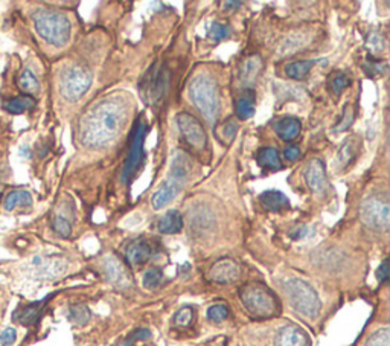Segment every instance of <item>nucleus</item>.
I'll return each mask as SVG.
<instances>
[{
    "label": "nucleus",
    "instance_id": "20e7f679",
    "mask_svg": "<svg viewBox=\"0 0 390 346\" xmlns=\"http://www.w3.org/2000/svg\"><path fill=\"white\" fill-rule=\"evenodd\" d=\"M93 83L92 72L81 64H69L65 66L57 78V91L63 100L69 104L78 102L90 91Z\"/></svg>",
    "mask_w": 390,
    "mask_h": 346
},
{
    "label": "nucleus",
    "instance_id": "f704fd0d",
    "mask_svg": "<svg viewBox=\"0 0 390 346\" xmlns=\"http://www.w3.org/2000/svg\"><path fill=\"white\" fill-rule=\"evenodd\" d=\"M229 36H230V28L226 26V25H222V23L213 22L212 25L209 26L208 37L211 40H213V42H221V40L227 38Z\"/></svg>",
    "mask_w": 390,
    "mask_h": 346
},
{
    "label": "nucleus",
    "instance_id": "cd10ccee",
    "mask_svg": "<svg viewBox=\"0 0 390 346\" xmlns=\"http://www.w3.org/2000/svg\"><path fill=\"white\" fill-rule=\"evenodd\" d=\"M44 302L46 301H40V302H34L31 305H26V307H23L20 310L15 311L14 315V320L15 322H20L22 325H31L34 324V322L38 319L40 316V311L44 307Z\"/></svg>",
    "mask_w": 390,
    "mask_h": 346
},
{
    "label": "nucleus",
    "instance_id": "dca6fc26",
    "mask_svg": "<svg viewBox=\"0 0 390 346\" xmlns=\"http://www.w3.org/2000/svg\"><path fill=\"white\" fill-rule=\"evenodd\" d=\"M33 269L38 278H55L65 272L66 265L58 258H42L35 256L33 260Z\"/></svg>",
    "mask_w": 390,
    "mask_h": 346
},
{
    "label": "nucleus",
    "instance_id": "423d86ee",
    "mask_svg": "<svg viewBox=\"0 0 390 346\" xmlns=\"http://www.w3.org/2000/svg\"><path fill=\"white\" fill-rule=\"evenodd\" d=\"M189 98L209 123L217 119L220 111V93L217 83L211 77H195L189 84Z\"/></svg>",
    "mask_w": 390,
    "mask_h": 346
},
{
    "label": "nucleus",
    "instance_id": "0eeeda50",
    "mask_svg": "<svg viewBox=\"0 0 390 346\" xmlns=\"http://www.w3.org/2000/svg\"><path fill=\"white\" fill-rule=\"evenodd\" d=\"M240 297L245 310L254 317H272L279 310V304L273 292L258 283L244 285L240 290Z\"/></svg>",
    "mask_w": 390,
    "mask_h": 346
},
{
    "label": "nucleus",
    "instance_id": "a211bd4d",
    "mask_svg": "<svg viewBox=\"0 0 390 346\" xmlns=\"http://www.w3.org/2000/svg\"><path fill=\"white\" fill-rule=\"evenodd\" d=\"M145 83H147V91H145L147 98L151 101L159 100L165 93L166 84H168V75H166V70L165 69L151 70Z\"/></svg>",
    "mask_w": 390,
    "mask_h": 346
},
{
    "label": "nucleus",
    "instance_id": "412c9836",
    "mask_svg": "<svg viewBox=\"0 0 390 346\" xmlns=\"http://www.w3.org/2000/svg\"><path fill=\"white\" fill-rule=\"evenodd\" d=\"M37 100L29 98V96H6L2 100V109L6 111L8 115H23L26 111L33 110L35 107Z\"/></svg>",
    "mask_w": 390,
    "mask_h": 346
},
{
    "label": "nucleus",
    "instance_id": "ea45409f",
    "mask_svg": "<svg viewBox=\"0 0 390 346\" xmlns=\"http://www.w3.org/2000/svg\"><path fill=\"white\" fill-rule=\"evenodd\" d=\"M15 339H17V333H15L14 328H6L5 331L0 334V343L3 346H11Z\"/></svg>",
    "mask_w": 390,
    "mask_h": 346
},
{
    "label": "nucleus",
    "instance_id": "7ed1b4c3",
    "mask_svg": "<svg viewBox=\"0 0 390 346\" xmlns=\"http://www.w3.org/2000/svg\"><path fill=\"white\" fill-rule=\"evenodd\" d=\"M190 170H193V160L188 156V152L181 150L174 151L170 174L154 192L153 198H151V205H153L156 211L163 209L165 206H168L171 202L176 200V197L180 194V191L188 182Z\"/></svg>",
    "mask_w": 390,
    "mask_h": 346
},
{
    "label": "nucleus",
    "instance_id": "b1692460",
    "mask_svg": "<svg viewBox=\"0 0 390 346\" xmlns=\"http://www.w3.org/2000/svg\"><path fill=\"white\" fill-rule=\"evenodd\" d=\"M259 202L262 207L267 209V211H282V209L290 207V202L286 198L285 194H282L281 191H266L262 192L259 197Z\"/></svg>",
    "mask_w": 390,
    "mask_h": 346
},
{
    "label": "nucleus",
    "instance_id": "c756f323",
    "mask_svg": "<svg viewBox=\"0 0 390 346\" xmlns=\"http://www.w3.org/2000/svg\"><path fill=\"white\" fill-rule=\"evenodd\" d=\"M90 317H92V313H90L89 307L84 304L74 305V307H70V310H69V319L74 322L75 325L83 327L90 320Z\"/></svg>",
    "mask_w": 390,
    "mask_h": 346
},
{
    "label": "nucleus",
    "instance_id": "c85d7f7f",
    "mask_svg": "<svg viewBox=\"0 0 390 346\" xmlns=\"http://www.w3.org/2000/svg\"><path fill=\"white\" fill-rule=\"evenodd\" d=\"M316 63H317L316 60H299V61L290 63L285 66V74L289 78L298 79V81H299V79L305 78L309 74V72H311V69L314 68Z\"/></svg>",
    "mask_w": 390,
    "mask_h": 346
},
{
    "label": "nucleus",
    "instance_id": "72a5a7b5",
    "mask_svg": "<svg viewBox=\"0 0 390 346\" xmlns=\"http://www.w3.org/2000/svg\"><path fill=\"white\" fill-rule=\"evenodd\" d=\"M194 320V308L193 307H183L180 308L176 316H174V324L180 328H186L190 324H193Z\"/></svg>",
    "mask_w": 390,
    "mask_h": 346
},
{
    "label": "nucleus",
    "instance_id": "e433bc0d",
    "mask_svg": "<svg viewBox=\"0 0 390 346\" xmlns=\"http://www.w3.org/2000/svg\"><path fill=\"white\" fill-rule=\"evenodd\" d=\"M163 279L162 272L159 269H149L145 275H143V287L149 288V290H154L159 285H161Z\"/></svg>",
    "mask_w": 390,
    "mask_h": 346
},
{
    "label": "nucleus",
    "instance_id": "f8f14e48",
    "mask_svg": "<svg viewBox=\"0 0 390 346\" xmlns=\"http://www.w3.org/2000/svg\"><path fill=\"white\" fill-rule=\"evenodd\" d=\"M15 87L19 88V95L29 96V98H37L42 92V81H40L35 70L31 66H23L20 72L15 75Z\"/></svg>",
    "mask_w": 390,
    "mask_h": 346
},
{
    "label": "nucleus",
    "instance_id": "58836bf2",
    "mask_svg": "<svg viewBox=\"0 0 390 346\" xmlns=\"http://www.w3.org/2000/svg\"><path fill=\"white\" fill-rule=\"evenodd\" d=\"M352 123H354V110L348 104V106L343 110V116H341L340 124L336 127V132H345V130H348V128L352 125Z\"/></svg>",
    "mask_w": 390,
    "mask_h": 346
},
{
    "label": "nucleus",
    "instance_id": "473e14b6",
    "mask_svg": "<svg viewBox=\"0 0 390 346\" xmlns=\"http://www.w3.org/2000/svg\"><path fill=\"white\" fill-rule=\"evenodd\" d=\"M364 346H390V331L389 328H380L373 333Z\"/></svg>",
    "mask_w": 390,
    "mask_h": 346
},
{
    "label": "nucleus",
    "instance_id": "5701e85b",
    "mask_svg": "<svg viewBox=\"0 0 390 346\" xmlns=\"http://www.w3.org/2000/svg\"><path fill=\"white\" fill-rule=\"evenodd\" d=\"M358 151H360V142H358V139L357 138L346 139L337 152L336 165L339 166V170H345L346 166L351 165L354 162V159L357 157Z\"/></svg>",
    "mask_w": 390,
    "mask_h": 346
},
{
    "label": "nucleus",
    "instance_id": "a19ab883",
    "mask_svg": "<svg viewBox=\"0 0 390 346\" xmlns=\"http://www.w3.org/2000/svg\"><path fill=\"white\" fill-rule=\"evenodd\" d=\"M284 157L286 160H290V162H296V160L300 157V150L298 145H289V147L284 150Z\"/></svg>",
    "mask_w": 390,
    "mask_h": 346
},
{
    "label": "nucleus",
    "instance_id": "49530a36",
    "mask_svg": "<svg viewBox=\"0 0 390 346\" xmlns=\"http://www.w3.org/2000/svg\"><path fill=\"white\" fill-rule=\"evenodd\" d=\"M133 345H134V342L131 339H127L125 342H122L119 346H133Z\"/></svg>",
    "mask_w": 390,
    "mask_h": 346
},
{
    "label": "nucleus",
    "instance_id": "1a4fd4ad",
    "mask_svg": "<svg viewBox=\"0 0 390 346\" xmlns=\"http://www.w3.org/2000/svg\"><path fill=\"white\" fill-rule=\"evenodd\" d=\"M177 127L180 136L188 145L195 148V150H203L208 143V136H206L203 124L198 120L195 116L190 113H183L177 115Z\"/></svg>",
    "mask_w": 390,
    "mask_h": 346
},
{
    "label": "nucleus",
    "instance_id": "c03bdc74",
    "mask_svg": "<svg viewBox=\"0 0 390 346\" xmlns=\"http://www.w3.org/2000/svg\"><path fill=\"white\" fill-rule=\"evenodd\" d=\"M6 125H5V123L2 119H0V156L3 155L5 152V138H6ZM2 159V157H0ZM0 162H2V160H0Z\"/></svg>",
    "mask_w": 390,
    "mask_h": 346
},
{
    "label": "nucleus",
    "instance_id": "f03ea898",
    "mask_svg": "<svg viewBox=\"0 0 390 346\" xmlns=\"http://www.w3.org/2000/svg\"><path fill=\"white\" fill-rule=\"evenodd\" d=\"M37 42L51 49H65L72 38V20L67 13L47 3H15Z\"/></svg>",
    "mask_w": 390,
    "mask_h": 346
},
{
    "label": "nucleus",
    "instance_id": "a878e982",
    "mask_svg": "<svg viewBox=\"0 0 390 346\" xmlns=\"http://www.w3.org/2000/svg\"><path fill=\"white\" fill-rule=\"evenodd\" d=\"M254 104H257V95L252 88H245L240 100L236 101V116L240 119H250L254 115Z\"/></svg>",
    "mask_w": 390,
    "mask_h": 346
},
{
    "label": "nucleus",
    "instance_id": "f257e3e1",
    "mask_svg": "<svg viewBox=\"0 0 390 346\" xmlns=\"http://www.w3.org/2000/svg\"><path fill=\"white\" fill-rule=\"evenodd\" d=\"M129 109L121 98H107L86 111L78 124V141L89 150L104 148L125 125Z\"/></svg>",
    "mask_w": 390,
    "mask_h": 346
},
{
    "label": "nucleus",
    "instance_id": "c9c22d12",
    "mask_svg": "<svg viewBox=\"0 0 390 346\" xmlns=\"http://www.w3.org/2000/svg\"><path fill=\"white\" fill-rule=\"evenodd\" d=\"M209 320L212 322H222L229 317V308L225 304H215L212 307H209L208 313H206Z\"/></svg>",
    "mask_w": 390,
    "mask_h": 346
},
{
    "label": "nucleus",
    "instance_id": "393cba45",
    "mask_svg": "<svg viewBox=\"0 0 390 346\" xmlns=\"http://www.w3.org/2000/svg\"><path fill=\"white\" fill-rule=\"evenodd\" d=\"M183 228V219L179 211H168L157 223V229L163 235L179 233Z\"/></svg>",
    "mask_w": 390,
    "mask_h": 346
},
{
    "label": "nucleus",
    "instance_id": "ddd939ff",
    "mask_svg": "<svg viewBox=\"0 0 390 346\" xmlns=\"http://www.w3.org/2000/svg\"><path fill=\"white\" fill-rule=\"evenodd\" d=\"M305 182L314 194H325L326 189H328L325 164L320 159H313L311 162L308 164L305 170Z\"/></svg>",
    "mask_w": 390,
    "mask_h": 346
},
{
    "label": "nucleus",
    "instance_id": "4468645a",
    "mask_svg": "<svg viewBox=\"0 0 390 346\" xmlns=\"http://www.w3.org/2000/svg\"><path fill=\"white\" fill-rule=\"evenodd\" d=\"M308 334L298 325H286L277 331L275 346H309Z\"/></svg>",
    "mask_w": 390,
    "mask_h": 346
},
{
    "label": "nucleus",
    "instance_id": "39448f33",
    "mask_svg": "<svg viewBox=\"0 0 390 346\" xmlns=\"http://www.w3.org/2000/svg\"><path fill=\"white\" fill-rule=\"evenodd\" d=\"M284 292L289 297L291 307L299 315L308 319H316L322 310L320 297L316 290L305 281L299 278H291L284 283Z\"/></svg>",
    "mask_w": 390,
    "mask_h": 346
},
{
    "label": "nucleus",
    "instance_id": "bb28decb",
    "mask_svg": "<svg viewBox=\"0 0 390 346\" xmlns=\"http://www.w3.org/2000/svg\"><path fill=\"white\" fill-rule=\"evenodd\" d=\"M257 162L262 168H268V170H279L282 168L279 152L273 147H262L257 152Z\"/></svg>",
    "mask_w": 390,
    "mask_h": 346
},
{
    "label": "nucleus",
    "instance_id": "f3484780",
    "mask_svg": "<svg viewBox=\"0 0 390 346\" xmlns=\"http://www.w3.org/2000/svg\"><path fill=\"white\" fill-rule=\"evenodd\" d=\"M34 198L28 189H13L5 196L2 207L5 212H13L15 209H29L33 207Z\"/></svg>",
    "mask_w": 390,
    "mask_h": 346
},
{
    "label": "nucleus",
    "instance_id": "7c9ffc66",
    "mask_svg": "<svg viewBox=\"0 0 390 346\" xmlns=\"http://www.w3.org/2000/svg\"><path fill=\"white\" fill-rule=\"evenodd\" d=\"M236 133H238V124L235 123L234 119H226L225 123H222V124L218 127L217 138H218L221 142L230 143V142H232V141L235 139Z\"/></svg>",
    "mask_w": 390,
    "mask_h": 346
},
{
    "label": "nucleus",
    "instance_id": "9d476101",
    "mask_svg": "<svg viewBox=\"0 0 390 346\" xmlns=\"http://www.w3.org/2000/svg\"><path fill=\"white\" fill-rule=\"evenodd\" d=\"M145 133H147V124L139 123L136 130H134V136L131 141V147L129 157L125 160V166L122 170V182H129L133 174L136 173L139 165L143 160V141H145Z\"/></svg>",
    "mask_w": 390,
    "mask_h": 346
},
{
    "label": "nucleus",
    "instance_id": "79ce46f5",
    "mask_svg": "<svg viewBox=\"0 0 390 346\" xmlns=\"http://www.w3.org/2000/svg\"><path fill=\"white\" fill-rule=\"evenodd\" d=\"M377 279H378V283H381V284L386 283V281L389 279V261L387 260L381 262V265L378 267Z\"/></svg>",
    "mask_w": 390,
    "mask_h": 346
},
{
    "label": "nucleus",
    "instance_id": "6e6552de",
    "mask_svg": "<svg viewBox=\"0 0 390 346\" xmlns=\"http://www.w3.org/2000/svg\"><path fill=\"white\" fill-rule=\"evenodd\" d=\"M358 214L364 226L372 230L386 232L390 226V206L384 196H369L364 198Z\"/></svg>",
    "mask_w": 390,
    "mask_h": 346
},
{
    "label": "nucleus",
    "instance_id": "6ab92c4d",
    "mask_svg": "<svg viewBox=\"0 0 390 346\" xmlns=\"http://www.w3.org/2000/svg\"><path fill=\"white\" fill-rule=\"evenodd\" d=\"M151 255H153V249L145 239H134L125 251V258L131 265L145 264L151 258Z\"/></svg>",
    "mask_w": 390,
    "mask_h": 346
},
{
    "label": "nucleus",
    "instance_id": "37998d69",
    "mask_svg": "<svg viewBox=\"0 0 390 346\" xmlns=\"http://www.w3.org/2000/svg\"><path fill=\"white\" fill-rule=\"evenodd\" d=\"M149 336H151V333L148 331V329L139 328V329H136V331H134V333L130 336V339H131L133 342H136V340H147Z\"/></svg>",
    "mask_w": 390,
    "mask_h": 346
},
{
    "label": "nucleus",
    "instance_id": "9b49d317",
    "mask_svg": "<svg viewBox=\"0 0 390 346\" xmlns=\"http://www.w3.org/2000/svg\"><path fill=\"white\" fill-rule=\"evenodd\" d=\"M240 275H241L240 264L230 258H222L212 264V267L209 269L208 273V278L212 281V283L229 284L240 278Z\"/></svg>",
    "mask_w": 390,
    "mask_h": 346
},
{
    "label": "nucleus",
    "instance_id": "aec40b11",
    "mask_svg": "<svg viewBox=\"0 0 390 346\" xmlns=\"http://www.w3.org/2000/svg\"><path fill=\"white\" fill-rule=\"evenodd\" d=\"M104 272L111 284L119 287H127L130 284L129 273H127L124 265L119 262L115 256H108V258L104 261Z\"/></svg>",
    "mask_w": 390,
    "mask_h": 346
},
{
    "label": "nucleus",
    "instance_id": "4be33fe9",
    "mask_svg": "<svg viewBox=\"0 0 390 346\" xmlns=\"http://www.w3.org/2000/svg\"><path fill=\"white\" fill-rule=\"evenodd\" d=\"M275 130L281 139H284L286 142H291L299 136V133L302 130V124L298 118L285 116V118L276 120Z\"/></svg>",
    "mask_w": 390,
    "mask_h": 346
},
{
    "label": "nucleus",
    "instance_id": "a18cd8bd",
    "mask_svg": "<svg viewBox=\"0 0 390 346\" xmlns=\"http://www.w3.org/2000/svg\"><path fill=\"white\" fill-rule=\"evenodd\" d=\"M243 2H225V6H227V10L230 8H236V6H241Z\"/></svg>",
    "mask_w": 390,
    "mask_h": 346
},
{
    "label": "nucleus",
    "instance_id": "4c0bfd02",
    "mask_svg": "<svg viewBox=\"0 0 390 346\" xmlns=\"http://www.w3.org/2000/svg\"><path fill=\"white\" fill-rule=\"evenodd\" d=\"M351 84V79H349L345 74H337L331 79V88L334 93H341L345 91V88Z\"/></svg>",
    "mask_w": 390,
    "mask_h": 346
},
{
    "label": "nucleus",
    "instance_id": "2eb2a0df",
    "mask_svg": "<svg viewBox=\"0 0 390 346\" xmlns=\"http://www.w3.org/2000/svg\"><path fill=\"white\" fill-rule=\"evenodd\" d=\"M262 58L259 55H250L244 60L241 70H240V81L245 88H250L262 74Z\"/></svg>",
    "mask_w": 390,
    "mask_h": 346
},
{
    "label": "nucleus",
    "instance_id": "2f4dec72",
    "mask_svg": "<svg viewBox=\"0 0 390 346\" xmlns=\"http://www.w3.org/2000/svg\"><path fill=\"white\" fill-rule=\"evenodd\" d=\"M52 228L54 230L58 233L60 237L63 238H67L70 237L72 233V223L69 219H66L63 214H55L54 219H52Z\"/></svg>",
    "mask_w": 390,
    "mask_h": 346
}]
</instances>
